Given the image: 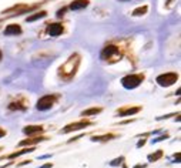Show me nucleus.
Returning a JSON list of instances; mask_svg holds the SVG:
<instances>
[{
	"instance_id": "nucleus-18",
	"label": "nucleus",
	"mask_w": 181,
	"mask_h": 168,
	"mask_svg": "<svg viewBox=\"0 0 181 168\" xmlns=\"http://www.w3.org/2000/svg\"><path fill=\"white\" fill-rule=\"evenodd\" d=\"M147 13V6H143V7H138L133 12V16H143V14Z\"/></svg>"
},
{
	"instance_id": "nucleus-23",
	"label": "nucleus",
	"mask_w": 181,
	"mask_h": 168,
	"mask_svg": "<svg viewBox=\"0 0 181 168\" xmlns=\"http://www.w3.org/2000/svg\"><path fill=\"white\" fill-rule=\"evenodd\" d=\"M144 144H145V141H144V140H141V141H138V142H137V148L143 147V145H144Z\"/></svg>"
},
{
	"instance_id": "nucleus-26",
	"label": "nucleus",
	"mask_w": 181,
	"mask_h": 168,
	"mask_svg": "<svg viewBox=\"0 0 181 168\" xmlns=\"http://www.w3.org/2000/svg\"><path fill=\"white\" fill-rule=\"evenodd\" d=\"M0 60H2V51H0Z\"/></svg>"
},
{
	"instance_id": "nucleus-16",
	"label": "nucleus",
	"mask_w": 181,
	"mask_h": 168,
	"mask_svg": "<svg viewBox=\"0 0 181 168\" xmlns=\"http://www.w3.org/2000/svg\"><path fill=\"white\" fill-rule=\"evenodd\" d=\"M100 111H101V108H88V110L83 111V113H81V115H84V117H88V115H96V114H98Z\"/></svg>"
},
{
	"instance_id": "nucleus-21",
	"label": "nucleus",
	"mask_w": 181,
	"mask_h": 168,
	"mask_svg": "<svg viewBox=\"0 0 181 168\" xmlns=\"http://www.w3.org/2000/svg\"><path fill=\"white\" fill-rule=\"evenodd\" d=\"M165 138H168V134H164V135H161V137L154 138V140H151V142L155 144V142H160V141H163V140H165Z\"/></svg>"
},
{
	"instance_id": "nucleus-7",
	"label": "nucleus",
	"mask_w": 181,
	"mask_h": 168,
	"mask_svg": "<svg viewBox=\"0 0 181 168\" xmlns=\"http://www.w3.org/2000/svg\"><path fill=\"white\" fill-rule=\"evenodd\" d=\"M47 33L50 34L51 37H57V36H60V34L63 33V26H61L60 23H53V24H49V27H47Z\"/></svg>"
},
{
	"instance_id": "nucleus-8",
	"label": "nucleus",
	"mask_w": 181,
	"mask_h": 168,
	"mask_svg": "<svg viewBox=\"0 0 181 168\" xmlns=\"http://www.w3.org/2000/svg\"><path fill=\"white\" fill-rule=\"evenodd\" d=\"M44 131V128L41 125H27L23 128V133L26 135H36V134H41Z\"/></svg>"
},
{
	"instance_id": "nucleus-20",
	"label": "nucleus",
	"mask_w": 181,
	"mask_h": 168,
	"mask_svg": "<svg viewBox=\"0 0 181 168\" xmlns=\"http://www.w3.org/2000/svg\"><path fill=\"white\" fill-rule=\"evenodd\" d=\"M20 103H12L10 105H9V108L10 110H24V107H20Z\"/></svg>"
},
{
	"instance_id": "nucleus-4",
	"label": "nucleus",
	"mask_w": 181,
	"mask_h": 168,
	"mask_svg": "<svg viewBox=\"0 0 181 168\" xmlns=\"http://www.w3.org/2000/svg\"><path fill=\"white\" fill-rule=\"evenodd\" d=\"M54 101H56V97H54V96H43L40 100L37 101L36 108L39 111H47L53 107Z\"/></svg>"
},
{
	"instance_id": "nucleus-11",
	"label": "nucleus",
	"mask_w": 181,
	"mask_h": 168,
	"mask_svg": "<svg viewBox=\"0 0 181 168\" xmlns=\"http://www.w3.org/2000/svg\"><path fill=\"white\" fill-rule=\"evenodd\" d=\"M47 138L46 137H34L31 140H24V141H20L19 145L20 147H26V145H31V144H37V142H41V141H46Z\"/></svg>"
},
{
	"instance_id": "nucleus-12",
	"label": "nucleus",
	"mask_w": 181,
	"mask_h": 168,
	"mask_svg": "<svg viewBox=\"0 0 181 168\" xmlns=\"http://www.w3.org/2000/svg\"><path fill=\"white\" fill-rule=\"evenodd\" d=\"M87 4H88L87 0H74L73 3L70 4V9L71 10H80V9L87 7Z\"/></svg>"
},
{
	"instance_id": "nucleus-22",
	"label": "nucleus",
	"mask_w": 181,
	"mask_h": 168,
	"mask_svg": "<svg viewBox=\"0 0 181 168\" xmlns=\"http://www.w3.org/2000/svg\"><path fill=\"white\" fill-rule=\"evenodd\" d=\"M51 167H53V164L51 162H47V164L41 165V167H37V168H51Z\"/></svg>"
},
{
	"instance_id": "nucleus-13",
	"label": "nucleus",
	"mask_w": 181,
	"mask_h": 168,
	"mask_svg": "<svg viewBox=\"0 0 181 168\" xmlns=\"http://www.w3.org/2000/svg\"><path fill=\"white\" fill-rule=\"evenodd\" d=\"M33 151H34V147H27V148H23V150H20V151L13 152V154L7 155L6 158H9V160H13V158H17V157H20V155H23V154H27V152H33Z\"/></svg>"
},
{
	"instance_id": "nucleus-14",
	"label": "nucleus",
	"mask_w": 181,
	"mask_h": 168,
	"mask_svg": "<svg viewBox=\"0 0 181 168\" xmlns=\"http://www.w3.org/2000/svg\"><path fill=\"white\" fill-rule=\"evenodd\" d=\"M116 135L114 134H106V135H96V137H93L91 140L93 141H108V140H111V138H114Z\"/></svg>"
},
{
	"instance_id": "nucleus-6",
	"label": "nucleus",
	"mask_w": 181,
	"mask_h": 168,
	"mask_svg": "<svg viewBox=\"0 0 181 168\" xmlns=\"http://www.w3.org/2000/svg\"><path fill=\"white\" fill-rule=\"evenodd\" d=\"M91 123L90 121H79V123H71V124L66 125V127L61 130V134H67V133H71V131H79L81 128H86L87 125H90Z\"/></svg>"
},
{
	"instance_id": "nucleus-25",
	"label": "nucleus",
	"mask_w": 181,
	"mask_h": 168,
	"mask_svg": "<svg viewBox=\"0 0 181 168\" xmlns=\"http://www.w3.org/2000/svg\"><path fill=\"white\" fill-rule=\"evenodd\" d=\"M134 168H145V165H136Z\"/></svg>"
},
{
	"instance_id": "nucleus-1",
	"label": "nucleus",
	"mask_w": 181,
	"mask_h": 168,
	"mask_svg": "<svg viewBox=\"0 0 181 168\" xmlns=\"http://www.w3.org/2000/svg\"><path fill=\"white\" fill-rule=\"evenodd\" d=\"M143 80H144V76L143 74H128V76L121 78V84L127 90H133V88L138 87L143 83Z\"/></svg>"
},
{
	"instance_id": "nucleus-24",
	"label": "nucleus",
	"mask_w": 181,
	"mask_h": 168,
	"mask_svg": "<svg viewBox=\"0 0 181 168\" xmlns=\"http://www.w3.org/2000/svg\"><path fill=\"white\" fill-rule=\"evenodd\" d=\"M6 135V130H3V128H0V138L4 137Z\"/></svg>"
},
{
	"instance_id": "nucleus-19",
	"label": "nucleus",
	"mask_w": 181,
	"mask_h": 168,
	"mask_svg": "<svg viewBox=\"0 0 181 168\" xmlns=\"http://www.w3.org/2000/svg\"><path fill=\"white\" fill-rule=\"evenodd\" d=\"M123 161H124V157H118V158H116V160H113V161L110 162V165L111 167H117V165L123 164Z\"/></svg>"
},
{
	"instance_id": "nucleus-3",
	"label": "nucleus",
	"mask_w": 181,
	"mask_h": 168,
	"mask_svg": "<svg viewBox=\"0 0 181 168\" xmlns=\"http://www.w3.org/2000/svg\"><path fill=\"white\" fill-rule=\"evenodd\" d=\"M177 80H178V74L164 73V74H161V76H158L155 81H157L158 86H161V87H170V86H173Z\"/></svg>"
},
{
	"instance_id": "nucleus-5",
	"label": "nucleus",
	"mask_w": 181,
	"mask_h": 168,
	"mask_svg": "<svg viewBox=\"0 0 181 168\" xmlns=\"http://www.w3.org/2000/svg\"><path fill=\"white\" fill-rule=\"evenodd\" d=\"M120 57V53H118V47H116V46H113V44H110V46H106V47L103 49V51H101V58L103 60H111L113 61L114 57Z\"/></svg>"
},
{
	"instance_id": "nucleus-9",
	"label": "nucleus",
	"mask_w": 181,
	"mask_h": 168,
	"mask_svg": "<svg viewBox=\"0 0 181 168\" xmlns=\"http://www.w3.org/2000/svg\"><path fill=\"white\" fill-rule=\"evenodd\" d=\"M21 33V27L19 24H9L4 29V36H16Z\"/></svg>"
},
{
	"instance_id": "nucleus-10",
	"label": "nucleus",
	"mask_w": 181,
	"mask_h": 168,
	"mask_svg": "<svg viewBox=\"0 0 181 168\" xmlns=\"http://www.w3.org/2000/svg\"><path fill=\"white\" fill-rule=\"evenodd\" d=\"M140 110H141V107L124 108V110H120V111H118V115H121V117H127V115H134V114H137V113H138Z\"/></svg>"
},
{
	"instance_id": "nucleus-17",
	"label": "nucleus",
	"mask_w": 181,
	"mask_h": 168,
	"mask_svg": "<svg viewBox=\"0 0 181 168\" xmlns=\"http://www.w3.org/2000/svg\"><path fill=\"white\" fill-rule=\"evenodd\" d=\"M161 157H163V151H161V150H158V151L154 152V154H150L147 158H148V161H150V162H154V161H157L158 158H161Z\"/></svg>"
},
{
	"instance_id": "nucleus-15",
	"label": "nucleus",
	"mask_w": 181,
	"mask_h": 168,
	"mask_svg": "<svg viewBox=\"0 0 181 168\" xmlns=\"http://www.w3.org/2000/svg\"><path fill=\"white\" fill-rule=\"evenodd\" d=\"M46 12H39V13L33 14V16H29L27 17V21H36V20H40L43 17H46Z\"/></svg>"
},
{
	"instance_id": "nucleus-2",
	"label": "nucleus",
	"mask_w": 181,
	"mask_h": 168,
	"mask_svg": "<svg viewBox=\"0 0 181 168\" xmlns=\"http://www.w3.org/2000/svg\"><path fill=\"white\" fill-rule=\"evenodd\" d=\"M77 66H79V56H71L67 63L63 64L60 67V74H63V76H66V74L73 76L76 73V70H77Z\"/></svg>"
}]
</instances>
